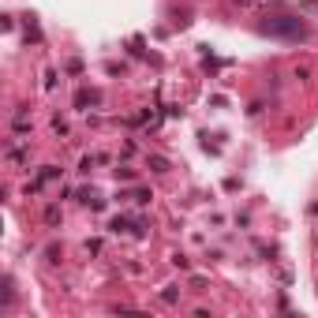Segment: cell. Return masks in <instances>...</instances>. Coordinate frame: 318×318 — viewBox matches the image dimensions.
I'll return each mask as SVG.
<instances>
[{
    "instance_id": "1",
    "label": "cell",
    "mask_w": 318,
    "mask_h": 318,
    "mask_svg": "<svg viewBox=\"0 0 318 318\" xmlns=\"http://www.w3.org/2000/svg\"><path fill=\"white\" fill-rule=\"evenodd\" d=\"M266 34H285V38H303V26H300V19H288V15H277V19H269L266 26H262Z\"/></svg>"
}]
</instances>
